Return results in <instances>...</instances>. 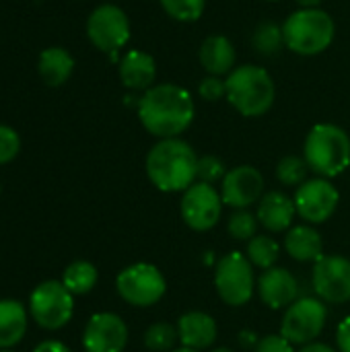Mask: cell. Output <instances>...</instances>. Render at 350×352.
Instances as JSON below:
<instances>
[{
    "label": "cell",
    "mask_w": 350,
    "mask_h": 352,
    "mask_svg": "<svg viewBox=\"0 0 350 352\" xmlns=\"http://www.w3.org/2000/svg\"><path fill=\"white\" fill-rule=\"evenodd\" d=\"M328 320V309L322 299L303 297L287 307L281 324V336H285L293 346L311 344L322 334Z\"/></svg>",
    "instance_id": "9c48e42d"
},
{
    "label": "cell",
    "mask_w": 350,
    "mask_h": 352,
    "mask_svg": "<svg viewBox=\"0 0 350 352\" xmlns=\"http://www.w3.org/2000/svg\"><path fill=\"white\" fill-rule=\"evenodd\" d=\"M295 214H297L295 200H291L283 192H268L262 196L256 217L264 229H268L272 233H281L293 225Z\"/></svg>",
    "instance_id": "ac0fdd59"
},
{
    "label": "cell",
    "mask_w": 350,
    "mask_h": 352,
    "mask_svg": "<svg viewBox=\"0 0 350 352\" xmlns=\"http://www.w3.org/2000/svg\"><path fill=\"white\" fill-rule=\"evenodd\" d=\"M252 45L260 56H274L285 45L283 27L274 21H262L252 33Z\"/></svg>",
    "instance_id": "d4e9b609"
},
{
    "label": "cell",
    "mask_w": 350,
    "mask_h": 352,
    "mask_svg": "<svg viewBox=\"0 0 350 352\" xmlns=\"http://www.w3.org/2000/svg\"><path fill=\"white\" fill-rule=\"evenodd\" d=\"M295 206L303 221L311 225L326 223L338 208L340 194L326 177H314L299 186L295 194Z\"/></svg>",
    "instance_id": "8fae6325"
},
{
    "label": "cell",
    "mask_w": 350,
    "mask_h": 352,
    "mask_svg": "<svg viewBox=\"0 0 350 352\" xmlns=\"http://www.w3.org/2000/svg\"><path fill=\"white\" fill-rule=\"evenodd\" d=\"M120 80L126 89L132 91H149L157 78L155 58L142 50H130L118 66Z\"/></svg>",
    "instance_id": "e0dca14e"
},
{
    "label": "cell",
    "mask_w": 350,
    "mask_h": 352,
    "mask_svg": "<svg viewBox=\"0 0 350 352\" xmlns=\"http://www.w3.org/2000/svg\"><path fill=\"white\" fill-rule=\"evenodd\" d=\"M179 340L177 328L171 324H153L146 332H144V346L153 352H165L173 349V344Z\"/></svg>",
    "instance_id": "83f0119b"
},
{
    "label": "cell",
    "mask_w": 350,
    "mask_h": 352,
    "mask_svg": "<svg viewBox=\"0 0 350 352\" xmlns=\"http://www.w3.org/2000/svg\"><path fill=\"white\" fill-rule=\"evenodd\" d=\"M128 342V328L116 314H95L83 334L87 352H122Z\"/></svg>",
    "instance_id": "9a60e30c"
},
{
    "label": "cell",
    "mask_w": 350,
    "mask_h": 352,
    "mask_svg": "<svg viewBox=\"0 0 350 352\" xmlns=\"http://www.w3.org/2000/svg\"><path fill=\"white\" fill-rule=\"evenodd\" d=\"M21 151V138L19 134L10 128L0 124V165L10 163Z\"/></svg>",
    "instance_id": "1f68e13d"
},
{
    "label": "cell",
    "mask_w": 350,
    "mask_h": 352,
    "mask_svg": "<svg viewBox=\"0 0 350 352\" xmlns=\"http://www.w3.org/2000/svg\"><path fill=\"white\" fill-rule=\"evenodd\" d=\"M33 352H70V349L66 344L58 342V340H45V342L37 344Z\"/></svg>",
    "instance_id": "d590c367"
},
{
    "label": "cell",
    "mask_w": 350,
    "mask_h": 352,
    "mask_svg": "<svg viewBox=\"0 0 350 352\" xmlns=\"http://www.w3.org/2000/svg\"><path fill=\"white\" fill-rule=\"evenodd\" d=\"M258 223H260L258 217L243 208V210H237L235 214H231V219L227 223V231L237 241H250L252 237H256Z\"/></svg>",
    "instance_id": "f546056e"
},
{
    "label": "cell",
    "mask_w": 350,
    "mask_h": 352,
    "mask_svg": "<svg viewBox=\"0 0 350 352\" xmlns=\"http://www.w3.org/2000/svg\"><path fill=\"white\" fill-rule=\"evenodd\" d=\"M285 250L297 262H318L324 256V241L314 227L299 225L287 233Z\"/></svg>",
    "instance_id": "44dd1931"
},
{
    "label": "cell",
    "mask_w": 350,
    "mask_h": 352,
    "mask_svg": "<svg viewBox=\"0 0 350 352\" xmlns=\"http://www.w3.org/2000/svg\"><path fill=\"white\" fill-rule=\"evenodd\" d=\"M173 352H200V351H192V349H186V346H184V349H179V351H173Z\"/></svg>",
    "instance_id": "ab89813d"
},
{
    "label": "cell",
    "mask_w": 350,
    "mask_h": 352,
    "mask_svg": "<svg viewBox=\"0 0 350 352\" xmlns=\"http://www.w3.org/2000/svg\"><path fill=\"white\" fill-rule=\"evenodd\" d=\"M74 311V295L60 280L37 285L29 297V314L43 330L64 328Z\"/></svg>",
    "instance_id": "8992f818"
},
{
    "label": "cell",
    "mask_w": 350,
    "mask_h": 352,
    "mask_svg": "<svg viewBox=\"0 0 350 352\" xmlns=\"http://www.w3.org/2000/svg\"><path fill=\"white\" fill-rule=\"evenodd\" d=\"M87 37L97 50L113 56L130 41V19L116 4H101L87 19Z\"/></svg>",
    "instance_id": "30bf717a"
},
{
    "label": "cell",
    "mask_w": 350,
    "mask_h": 352,
    "mask_svg": "<svg viewBox=\"0 0 350 352\" xmlns=\"http://www.w3.org/2000/svg\"><path fill=\"white\" fill-rule=\"evenodd\" d=\"M299 352H336L334 349H330L328 344H322V342H311V344H305Z\"/></svg>",
    "instance_id": "8d00e7d4"
},
{
    "label": "cell",
    "mask_w": 350,
    "mask_h": 352,
    "mask_svg": "<svg viewBox=\"0 0 350 352\" xmlns=\"http://www.w3.org/2000/svg\"><path fill=\"white\" fill-rule=\"evenodd\" d=\"M307 173L309 165L303 157L297 155L283 157L276 165V179L285 186H301L303 182H307Z\"/></svg>",
    "instance_id": "4316f807"
},
{
    "label": "cell",
    "mask_w": 350,
    "mask_h": 352,
    "mask_svg": "<svg viewBox=\"0 0 350 352\" xmlns=\"http://www.w3.org/2000/svg\"><path fill=\"white\" fill-rule=\"evenodd\" d=\"M245 256L254 266H258L262 270H268V268H274V264H276V260L281 256V248L272 237L256 235V237H252L248 241Z\"/></svg>",
    "instance_id": "484cf974"
},
{
    "label": "cell",
    "mask_w": 350,
    "mask_h": 352,
    "mask_svg": "<svg viewBox=\"0 0 350 352\" xmlns=\"http://www.w3.org/2000/svg\"><path fill=\"white\" fill-rule=\"evenodd\" d=\"M336 342H338L340 352H350V318L340 322L336 330Z\"/></svg>",
    "instance_id": "e575fe53"
},
{
    "label": "cell",
    "mask_w": 350,
    "mask_h": 352,
    "mask_svg": "<svg viewBox=\"0 0 350 352\" xmlns=\"http://www.w3.org/2000/svg\"><path fill=\"white\" fill-rule=\"evenodd\" d=\"M223 212V198L210 184L194 182L182 198V217L194 231L212 229Z\"/></svg>",
    "instance_id": "7c38bea8"
},
{
    "label": "cell",
    "mask_w": 350,
    "mask_h": 352,
    "mask_svg": "<svg viewBox=\"0 0 350 352\" xmlns=\"http://www.w3.org/2000/svg\"><path fill=\"white\" fill-rule=\"evenodd\" d=\"M163 10L179 21V23H194L202 16L206 0H159Z\"/></svg>",
    "instance_id": "f1b7e54d"
},
{
    "label": "cell",
    "mask_w": 350,
    "mask_h": 352,
    "mask_svg": "<svg viewBox=\"0 0 350 352\" xmlns=\"http://www.w3.org/2000/svg\"><path fill=\"white\" fill-rule=\"evenodd\" d=\"M266 2H278V0H266Z\"/></svg>",
    "instance_id": "60d3db41"
},
{
    "label": "cell",
    "mask_w": 350,
    "mask_h": 352,
    "mask_svg": "<svg viewBox=\"0 0 350 352\" xmlns=\"http://www.w3.org/2000/svg\"><path fill=\"white\" fill-rule=\"evenodd\" d=\"M37 72L50 87L64 85L74 72V58L64 47H47L39 54Z\"/></svg>",
    "instance_id": "7402d4cb"
},
{
    "label": "cell",
    "mask_w": 350,
    "mask_h": 352,
    "mask_svg": "<svg viewBox=\"0 0 350 352\" xmlns=\"http://www.w3.org/2000/svg\"><path fill=\"white\" fill-rule=\"evenodd\" d=\"M198 95L204 101H221L227 99V80L223 76H204L198 85Z\"/></svg>",
    "instance_id": "d6a6232c"
},
{
    "label": "cell",
    "mask_w": 350,
    "mask_h": 352,
    "mask_svg": "<svg viewBox=\"0 0 350 352\" xmlns=\"http://www.w3.org/2000/svg\"><path fill=\"white\" fill-rule=\"evenodd\" d=\"M258 293L270 309H285L299 299V283L289 270L274 266L258 278Z\"/></svg>",
    "instance_id": "2e32d148"
},
{
    "label": "cell",
    "mask_w": 350,
    "mask_h": 352,
    "mask_svg": "<svg viewBox=\"0 0 350 352\" xmlns=\"http://www.w3.org/2000/svg\"><path fill=\"white\" fill-rule=\"evenodd\" d=\"M212 352H233L231 349H225V346H221V349H217V351H212Z\"/></svg>",
    "instance_id": "f35d334b"
},
{
    "label": "cell",
    "mask_w": 350,
    "mask_h": 352,
    "mask_svg": "<svg viewBox=\"0 0 350 352\" xmlns=\"http://www.w3.org/2000/svg\"><path fill=\"white\" fill-rule=\"evenodd\" d=\"M264 196V177L262 173L252 165H239L231 171H227L221 188L223 204L243 210L262 200Z\"/></svg>",
    "instance_id": "5bb4252c"
},
{
    "label": "cell",
    "mask_w": 350,
    "mask_h": 352,
    "mask_svg": "<svg viewBox=\"0 0 350 352\" xmlns=\"http://www.w3.org/2000/svg\"><path fill=\"white\" fill-rule=\"evenodd\" d=\"M27 332V309L14 299L0 301V349L6 351L23 340Z\"/></svg>",
    "instance_id": "603a6c76"
},
{
    "label": "cell",
    "mask_w": 350,
    "mask_h": 352,
    "mask_svg": "<svg viewBox=\"0 0 350 352\" xmlns=\"http://www.w3.org/2000/svg\"><path fill=\"white\" fill-rule=\"evenodd\" d=\"M177 334L186 349L204 351L210 349L217 340V322L202 311H190L179 318Z\"/></svg>",
    "instance_id": "d6986e66"
},
{
    "label": "cell",
    "mask_w": 350,
    "mask_h": 352,
    "mask_svg": "<svg viewBox=\"0 0 350 352\" xmlns=\"http://www.w3.org/2000/svg\"><path fill=\"white\" fill-rule=\"evenodd\" d=\"M215 285L219 297L231 305V307H241L245 305L252 295H254V272H252V262L248 256L239 252H231L223 256L217 264L215 270Z\"/></svg>",
    "instance_id": "ba28073f"
},
{
    "label": "cell",
    "mask_w": 350,
    "mask_h": 352,
    "mask_svg": "<svg viewBox=\"0 0 350 352\" xmlns=\"http://www.w3.org/2000/svg\"><path fill=\"white\" fill-rule=\"evenodd\" d=\"M303 159L318 177H338L350 167V138L336 124H316L303 144Z\"/></svg>",
    "instance_id": "277c9868"
},
{
    "label": "cell",
    "mask_w": 350,
    "mask_h": 352,
    "mask_svg": "<svg viewBox=\"0 0 350 352\" xmlns=\"http://www.w3.org/2000/svg\"><path fill=\"white\" fill-rule=\"evenodd\" d=\"M314 289L324 303L342 305L350 301V260L322 256L314 268Z\"/></svg>",
    "instance_id": "4fadbf2b"
},
{
    "label": "cell",
    "mask_w": 350,
    "mask_h": 352,
    "mask_svg": "<svg viewBox=\"0 0 350 352\" xmlns=\"http://www.w3.org/2000/svg\"><path fill=\"white\" fill-rule=\"evenodd\" d=\"M194 113L196 107L192 95L175 82L153 85L138 101L140 124L149 134L161 140L184 134L192 126Z\"/></svg>",
    "instance_id": "6da1fadb"
},
{
    "label": "cell",
    "mask_w": 350,
    "mask_h": 352,
    "mask_svg": "<svg viewBox=\"0 0 350 352\" xmlns=\"http://www.w3.org/2000/svg\"><path fill=\"white\" fill-rule=\"evenodd\" d=\"M202 68L212 76H227L235 68V47L225 35H210L198 52Z\"/></svg>",
    "instance_id": "ffe728a7"
},
{
    "label": "cell",
    "mask_w": 350,
    "mask_h": 352,
    "mask_svg": "<svg viewBox=\"0 0 350 352\" xmlns=\"http://www.w3.org/2000/svg\"><path fill=\"white\" fill-rule=\"evenodd\" d=\"M198 155L182 138H163L146 155V175L161 192H186L198 175Z\"/></svg>",
    "instance_id": "7a4b0ae2"
},
{
    "label": "cell",
    "mask_w": 350,
    "mask_h": 352,
    "mask_svg": "<svg viewBox=\"0 0 350 352\" xmlns=\"http://www.w3.org/2000/svg\"><path fill=\"white\" fill-rule=\"evenodd\" d=\"M227 175V169H225V163L215 157V155H204L198 159V175L196 179L202 182V184H217V182H223Z\"/></svg>",
    "instance_id": "4dcf8cb0"
},
{
    "label": "cell",
    "mask_w": 350,
    "mask_h": 352,
    "mask_svg": "<svg viewBox=\"0 0 350 352\" xmlns=\"http://www.w3.org/2000/svg\"><path fill=\"white\" fill-rule=\"evenodd\" d=\"M285 47L299 56H318L326 52L336 35L334 19L322 8H299L283 25Z\"/></svg>",
    "instance_id": "5b68a950"
},
{
    "label": "cell",
    "mask_w": 350,
    "mask_h": 352,
    "mask_svg": "<svg viewBox=\"0 0 350 352\" xmlns=\"http://www.w3.org/2000/svg\"><path fill=\"white\" fill-rule=\"evenodd\" d=\"M301 8H320L324 0H295Z\"/></svg>",
    "instance_id": "74e56055"
},
{
    "label": "cell",
    "mask_w": 350,
    "mask_h": 352,
    "mask_svg": "<svg viewBox=\"0 0 350 352\" xmlns=\"http://www.w3.org/2000/svg\"><path fill=\"white\" fill-rule=\"evenodd\" d=\"M62 285L72 295H87L97 285V268L91 262H72L62 274Z\"/></svg>",
    "instance_id": "cb8c5ba5"
},
{
    "label": "cell",
    "mask_w": 350,
    "mask_h": 352,
    "mask_svg": "<svg viewBox=\"0 0 350 352\" xmlns=\"http://www.w3.org/2000/svg\"><path fill=\"white\" fill-rule=\"evenodd\" d=\"M256 352H295V349L285 336H264L258 340Z\"/></svg>",
    "instance_id": "836d02e7"
},
{
    "label": "cell",
    "mask_w": 350,
    "mask_h": 352,
    "mask_svg": "<svg viewBox=\"0 0 350 352\" xmlns=\"http://www.w3.org/2000/svg\"><path fill=\"white\" fill-rule=\"evenodd\" d=\"M227 101L245 118L264 116L276 97V87L270 72L256 64L235 66L227 76Z\"/></svg>",
    "instance_id": "3957f363"
},
{
    "label": "cell",
    "mask_w": 350,
    "mask_h": 352,
    "mask_svg": "<svg viewBox=\"0 0 350 352\" xmlns=\"http://www.w3.org/2000/svg\"><path fill=\"white\" fill-rule=\"evenodd\" d=\"M120 297L134 307H151L159 303L167 291L165 276L153 264H132L118 274L116 280Z\"/></svg>",
    "instance_id": "52a82bcc"
},
{
    "label": "cell",
    "mask_w": 350,
    "mask_h": 352,
    "mask_svg": "<svg viewBox=\"0 0 350 352\" xmlns=\"http://www.w3.org/2000/svg\"><path fill=\"white\" fill-rule=\"evenodd\" d=\"M2 352H10V351H2Z\"/></svg>",
    "instance_id": "b9f144b4"
}]
</instances>
